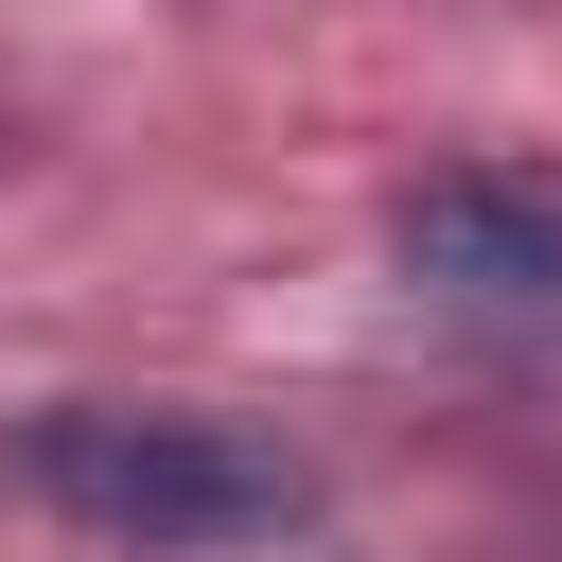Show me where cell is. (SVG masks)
<instances>
[{"label":"cell","mask_w":562,"mask_h":562,"mask_svg":"<svg viewBox=\"0 0 562 562\" xmlns=\"http://www.w3.org/2000/svg\"><path fill=\"white\" fill-rule=\"evenodd\" d=\"M0 457H18V492L53 527L140 544V562H228V544L316 527V474L228 404H35Z\"/></svg>","instance_id":"6da1fadb"},{"label":"cell","mask_w":562,"mask_h":562,"mask_svg":"<svg viewBox=\"0 0 562 562\" xmlns=\"http://www.w3.org/2000/svg\"><path fill=\"white\" fill-rule=\"evenodd\" d=\"M386 263L439 299V316H492V334H562V193L544 176H404L386 193Z\"/></svg>","instance_id":"7a4b0ae2"}]
</instances>
